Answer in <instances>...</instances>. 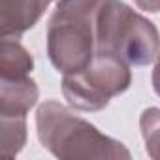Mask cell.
<instances>
[{"instance_id": "cell-1", "label": "cell", "mask_w": 160, "mask_h": 160, "mask_svg": "<svg viewBox=\"0 0 160 160\" xmlns=\"http://www.w3.org/2000/svg\"><path fill=\"white\" fill-rule=\"evenodd\" d=\"M36 130L40 143L60 160H130V151L75 115L68 106L47 100L38 106Z\"/></svg>"}, {"instance_id": "cell-2", "label": "cell", "mask_w": 160, "mask_h": 160, "mask_svg": "<svg viewBox=\"0 0 160 160\" xmlns=\"http://www.w3.org/2000/svg\"><path fill=\"white\" fill-rule=\"evenodd\" d=\"M96 53L130 66H149L160 55V32L122 0H102L96 12Z\"/></svg>"}, {"instance_id": "cell-3", "label": "cell", "mask_w": 160, "mask_h": 160, "mask_svg": "<svg viewBox=\"0 0 160 160\" xmlns=\"http://www.w3.org/2000/svg\"><path fill=\"white\" fill-rule=\"evenodd\" d=\"M100 4L57 0L47 23V57L62 73L85 70L96 57V12Z\"/></svg>"}, {"instance_id": "cell-4", "label": "cell", "mask_w": 160, "mask_h": 160, "mask_svg": "<svg viewBox=\"0 0 160 160\" xmlns=\"http://www.w3.org/2000/svg\"><path fill=\"white\" fill-rule=\"evenodd\" d=\"M132 83L130 64L124 60L96 53L92 62L75 73L62 79V94L70 108L79 111H100L111 98L128 91Z\"/></svg>"}, {"instance_id": "cell-5", "label": "cell", "mask_w": 160, "mask_h": 160, "mask_svg": "<svg viewBox=\"0 0 160 160\" xmlns=\"http://www.w3.org/2000/svg\"><path fill=\"white\" fill-rule=\"evenodd\" d=\"M55 0H0V34L21 38L30 30Z\"/></svg>"}, {"instance_id": "cell-6", "label": "cell", "mask_w": 160, "mask_h": 160, "mask_svg": "<svg viewBox=\"0 0 160 160\" xmlns=\"http://www.w3.org/2000/svg\"><path fill=\"white\" fill-rule=\"evenodd\" d=\"M40 96L34 79H0V117H27Z\"/></svg>"}, {"instance_id": "cell-7", "label": "cell", "mask_w": 160, "mask_h": 160, "mask_svg": "<svg viewBox=\"0 0 160 160\" xmlns=\"http://www.w3.org/2000/svg\"><path fill=\"white\" fill-rule=\"evenodd\" d=\"M34 68L32 55L17 42V38H2L0 47V79L27 77Z\"/></svg>"}, {"instance_id": "cell-8", "label": "cell", "mask_w": 160, "mask_h": 160, "mask_svg": "<svg viewBox=\"0 0 160 160\" xmlns=\"http://www.w3.org/2000/svg\"><path fill=\"white\" fill-rule=\"evenodd\" d=\"M2 119V154L17 156L27 143V117H0Z\"/></svg>"}, {"instance_id": "cell-9", "label": "cell", "mask_w": 160, "mask_h": 160, "mask_svg": "<svg viewBox=\"0 0 160 160\" xmlns=\"http://www.w3.org/2000/svg\"><path fill=\"white\" fill-rule=\"evenodd\" d=\"M139 130L147 154L154 160H160V108L143 109L139 117Z\"/></svg>"}, {"instance_id": "cell-10", "label": "cell", "mask_w": 160, "mask_h": 160, "mask_svg": "<svg viewBox=\"0 0 160 160\" xmlns=\"http://www.w3.org/2000/svg\"><path fill=\"white\" fill-rule=\"evenodd\" d=\"M136 6L143 12L158 13L160 12V0H136Z\"/></svg>"}, {"instance_id": "cell-11", "label": "cell", "mask_w": 160, "mask_h": 160, "mask_svg": "<svg viewBox=\"0 0 160 160\" xmlns=\"http://www.w3.org/2000/svg\"><path fill=\"white\" fill-rule=\"evenodd\" d=\"M152 89L154 92L160 96V55L154 60V68H152Z\"/></svg>"}]
</instances>
